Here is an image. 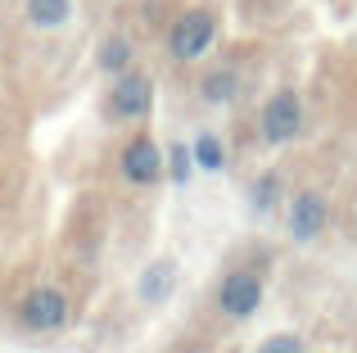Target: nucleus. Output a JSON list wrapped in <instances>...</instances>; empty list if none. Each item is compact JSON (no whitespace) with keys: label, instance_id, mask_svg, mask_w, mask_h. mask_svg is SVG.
Masks as SVG:
<instances>
[{"label":"nucleus","instance_id":"nucleus-1","mask_svg":"<svg viewBox=\"0 0 357 353\" xmlns=\"http://www.w3.org/2000/svg\"><path fill=\"white\" fill-rule=\"evenodd\" d=\"M303 127H307V109H303V96H298L294 87H280L262 100V109H258L262 145H276V150L280 145H294L298 136H303Z\"/></svg>","mask_w":357,"mask_h":353},{"label":"nucleus","instance_id":"nucleus-2","mask_svg":"<svg viewBox=\"0 0 357 353\" xmlns=\"http://www.w3.org/2000/svg\"><path fill=\"white\" fill-rule=\"evenodd\" d=\"M262 299H267V281H262V272L249 267V263L231 267L218 281V313L231 317V322H249L253 313L262 308Z\"/></svg>","mask_w":357,"mask_h":353},{"label":"nucleus","instance_id":"nucleus-3","mask_svg":"<svg viewBox=\"0 0 357 353\" xmlns=\"http://www.w3.org/2000/svg\"><path fill=\"white\" fill-rule=\"evenodd\" d=\"M218 41V14L213 9H185L172 27H167V54L176 63H195L213 50Z\"/></svg>","mask_w":357,"mask_h":353},{"label":"nucleus","instance_id":"nucleus-4","mask_svg":"<svg viewBox=\"0 0 357 353\" xmlns=\"http://www.w3.org/2000/svg\"><path fill=\"white\" fill-rule=\"evenodd\" d=\"M18 322H23L27 331H36V336H54V331H63L73 322V299L50 281L32 285L27 299L18 303Z\"/></svg>","mask_w":357,"mask_h":353},{"label":"nucleus","instance_id":"nucleus-5","mask_svg":"<svg viewBox=\"0 0 357 353\" xmlns=\"http://www.w3.org/2000/svg\"><path fill=\"white\" fill-rule=\"evenodd\" d=\"M109 118L114 123H140V118L154 114V77L140 68H127L114 77V87H109Z\"/></svg>","mask_w":357,"mask_h":353},{"label":"nucleus","instance_id":"nucleus-6","mask_svg":"<svg viewBox=\"0 0 357 353\" xmlns=\"http://www.w3.org/2000/svg\"><path fill=\"white\" fill-rule=\"evenodd\" d=\"M285 227L294 245H317L331 227V200L321 190H294L285 200Z\"/></svg>","mask_w":357,"mask_h":353},{"label":"nucleus","instance_id":"nucleus-7","mask_svg":"<svg viewBox=\"0 0 357 353\" xmlns=\"http://www.w3.org/2000/svg\"><path fill=\"white\" fill-rule=\"evenodd\" d=\"M118 176L127 186H154L163 181V150L154 136H131L118 150Z\"/></svg>","mask_w":357,"mask_h":353},{"label":"nucleus","instance_id":"nucleus-8","mask_svg":"<svg viewBox=\"0 0 357 353\" xmlns=\"http://www.w3.org/2000/svg\"><path fill=\"white\" fill-rule=\"evenodd\" d=\"M240 87H244V77H240L236 63H213L199 77V96L208 100V105H231V100L240 96Z\"/></svg>","mask_w":357,"mask_h":353},{"label":"nucleus","instance_id":"nucleus-9","mask_svg":"<svg viewBox=\"0 0 357 353\" xmlns=\"http://www.w3.org/2000/svg\"><path fill=\"white\" fill-rule=\"evenodd\" d=\"M176 290V258H154V263L140 272L136 294L145 303H167V294Z\"/></svg>","mask_w":357,"mask_h":353},{"label":"nucleus","instance_id":"nucleus-10","mask_svg":"<svg viewBox=\"0 0 357 353\" xmlns=\"http://www.w3.org/2000/svg\"><path fill=\"white\" fill-rule=\"evenodd\" d=\"M23 14H27V23H32V27L54 32V27H63L73 18V0H27Z\"/></svg>","mask_w":357,"mask_h":353},{"label":"nucleus","instance_id":"nucleus-11","mask_svg":"<svg viewBox=\"0 0 357 353\" xmlns=\"http://www.w3.org/2000/svg\"><path fill=\"white\" fill-rule=\"evenodd\" d=\"M131 59H136V50H131V41H127L122 32H109L105 41H100V50H96V63H100L105 73H114V77L131 68Z\"/></svg>","mask_w":357,"mask_h":353},{"label":"nucleus","instance_id":"nucleus-12","mask_svg":"<svg viewBox=\"0 0 357 353\" xmlns=\"http://www.w3.org/2000/svg\"><path fill=\"white\" fill-rule=\"evenodd\" d=\"M190 154H195V168L199 172H222L227 168V145H222L218 132H199L195 145H190Z\"/></svg>","mask_w":357,"mask_h":353},{"label":"nucleus","instance_id":"nucleus-13","mask_svg":"<svg viewBox=\"0 0 357 353\" xmlns=\"http://www.w3.org/2000/svg\"><path fill=\"white\" fill-rule=\"evenodd\" d=\"M249 200L258 213H271L276 204H285V181H280V172H262L258 181L249 186Z\"/></svg>","mask_w":357,"mask_h":353},{"label":"nucleus","instance_id":"nucleus-14","mask_svg":"<svg viewBox=\"0 0 357 353\" xmlns=\"http://www.w3.org/2000/svg\"><path fill=\"white\" fill-rule=\"evenodd\" d=\"M190 172H195V154L185 150L181 141L167 145V154H163V176H172V181H190Z\"/></svg>","mask_w":357,"mask_h":353},{"label":"nucleus","instance_id":"nucleus-15","mask_svg":"<svg viewBox=\"0 0 357 353\" xmlns=\"http://www.w3.org/2000/svg\"><path fill=\"white\" fill-rule=\"evenodd\" d=\"M258 353H307V340L298 331H276L258 345Z\"/></svg>","mask_w":357,"mask_h":353}]
</instances>
